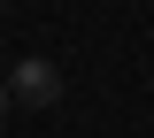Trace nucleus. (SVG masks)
Listing matches in <instances>:
<instances>
[{
    "mask_svg": "<svg viewBox=\"0 0 154 138\" xmlns=\"http://www.w3.org/2000/svg\"><path fill=\"white\" fill-rule=\"evenodd\" d=\"M8 92H16L23 107H54V100H62V69H54V61H16Z\"/></svg>",
    "mask_w": 154,
    "mask_h": 138,
    "instance_id": "obj_1",
    "label": "nucleus"
},
{
    "mask_svg": "<svg viewBox=\"0 0 154 138\" xmlns=\"http://www.w3.org/2000/svg\"><path fill=\"white\" fill-rule=\"evenodd\" d=\"M8 100H16V92H8V77H0V115H8Z\"/></svg>",
    "mask_w": 154,
    "mask_h": 138,
    "instance_id": "obj_2",
    "label": "nucleus"
}]
</instances>
